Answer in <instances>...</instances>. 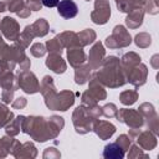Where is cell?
I'll list each match as a JSON object with an SVG mask.
<instances>
[{"mask_svg": "<svg viewBox=\"0 0 159 159\" xmlns=\"http://www.w3.org/2000/svg\"><path fill=\"white\" fill-rule=\"evenodd\" d=\"M57 11L63 19H72L77 15L78 7L72 0H61L57 4Z\"/></svg>", "mask_w": 159, "mask_h": 159, "instance_id": "obj_1", "label": "cell"}, {"mask_svg": "<svg viewBox=\"0 0 159 159\" xmlns=\"http://www.w3.org/2000/svg\"><path fill=\"white\" fill-rule=\"evenodd\" d=\"M41 1L46 7H55L60 2V0H41Z\"/></svg>", "mask_w": 159, "mask_h": 159, "instance_id": "obj_2", "label": "cell"}]
</instances>
